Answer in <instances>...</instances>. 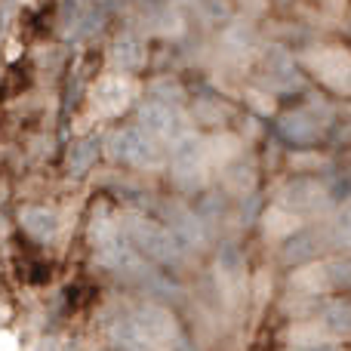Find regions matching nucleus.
Wrapping results in <instances>:
<instances>
[{"label":"nucleus","instance_id":"obj_1","mask_svg":"<svg viewBox=\"0 0 351 351\" xmlns=\"http://www.w3.org/2000/svg\"><path fill=\"white\" fill-rule=\"evenodd\" d=\"M127 234H130V243L145 256L152 265H160V268H182V243L176 241V234L167 225H158V222H145V219H133L127 225Z\"/></svg>","mask_w":351,"mask_h":351},{"label":"nucleus","instance_id":"obj_2","mask_svg":"<svg viewBox=\"0 0 351 351\" xmlns=\"http://www.w3.org/2000/svg\"><path fill=\"white\" fill-rule=\"evenodd\" d=\"M160 139H154L145 127H123L108 139V152L114 160L130 167H152L160 160Z\"/></svg>","mask_w":351,"mask_h":351},{"label":"nucleus","instance_id":"obj_3","mask_svg":"<svg viewBox=\"0 0 351 351\" xmlns=\"http://www.w3.org/2000/svg\"><path fill=\"white\" fill-rule=\"evenodd\" d=\"M139 127H145L154 139H170V136L182 133V123L176 108H170L167 102H148L142 105V117H139Z\"/></svg>","mask_w":351,"mask_h":351},{"label":"nucleus","instance_id":"obj_4","mask_svg":"<svg viewBox=\"0 0 351 351\" xmlns=\"http://www.w3.org/2000/svg\"><path fill=\"white\" fill-rule=\"evenodd\" d=\"M321 234L317 231H299V234H290L284 243V250H280V259L287 262V265H305V262L317 259V253H321Z\"/></svg>","mask_w":351,"mask_h":351},{"label":"nucleus","instance_id":"obj_5","mask_svg":"<svg viewBox=\"0 0 351 351\" xmlns=\"http://www.w3.org/2000/svg\"><path fill=\"white\" fill-rule=\"evenodd\" d=\"M22 228L28 231L34 241H53V234L59 231V219H56V213L47 210V206H31L22 216Z\"/></svg>","mask_w":351,"mask_h":351},{"label":"nucleus","instance_id":"obj_6","mask_svg":"<svg viewBox=\"0 0 351 351\" xmlns=\"http://www.w3.org/2000/svg\"><path fill=\"white\" fill-rule=\"evenodd\" d=\"M324 327L330 333L342 336V339H351V299H339V302L327 305L324 311Z\"/></svg>","mask_w":351,"mask_h":351},{"label":"nucleus","instance_id":"obj_7","mask_svg":"<svg viewBox=\"0 0 351 351\" xmlns=\"http://www.w3.org/2000/svg\"><path fill=\"white\" fill-rule=\"evenodd\" d=\"M96 158H99V142H96V136H86V139H80L77 145L71 148V154H68V170L86 173L96 164Z\"/></svg>","mask_w":351,"mask_h":351},{"label":"nucleus","instance_id":"obj_8","mask_svg":"<svg viewBox=\"0 0 351 351\" xmlns=\"http://www.w3.org/2000/svg\"><path fill=\"white\" fill-rule=\"evenodd\" d=\"M327 280H330V287H336V290L351 293V256L348 259L330 262L327 265Z\"/></svg>","mask_w":351,"mask_h":351},{"label":"nucleus","instance_id":"obj_9","mask_svg":"<svg viewBox=\"0 0 351 351\" xmlns=\"http://www.w3.org/2000/svg\"><path fill=\"white\" fill-rule=\"evenodd\" d=\"M336 234H339V241L351 243V210L339 213V225H336Z\"/></svg>","mask_w":351,"mask_h":351},{"label":"nucleus","instance_id":"obj_10","mask_svg":"<svg viewBox=\"0 0 351 351\" xmlns=\"http://www.w3.org/2000/svg\"><path fill=\"white\" fill-rule=\"evenodd\" d=\"M299 351H339V348L330 346V342H317V346H305V348H299Z\"/></svg>","mask_w":351,"mask_h":351},{"label":"nucleus","instance_id":"obj_11","mask_svg":"<svg viewBox=\"0 0 351 351\" xmlns=\"http://www.w3.org/2000/svg\"><path fill=\"white\" fill-rule=\"evenodd\" d=\"M173 351H194L191 346H188V342H176V348Z\"/></svg>","mask_w":351,"mask_h":351}]
</instances>
